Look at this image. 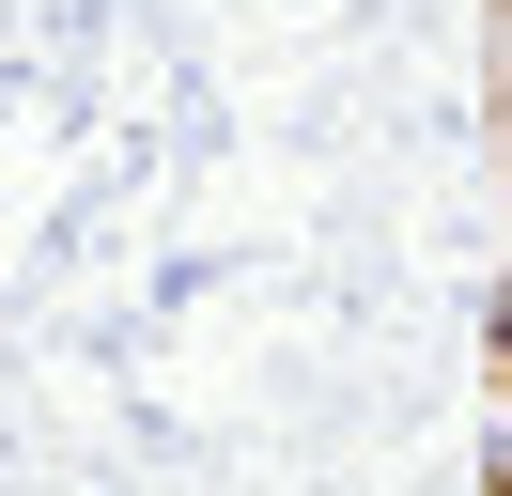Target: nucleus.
<instances>
[{"label":"nucleus","instance_id":"1","mask_svg":"<svg viewBox=\"0 0 512 496\" xmlns=\"http://www.w3.org/2000/svg\"><path fill=\"white\" fill-rule=\"evenodd\" d=\"M497 78H512V31H497Z\"/></svg>","mask_w":512,"mask_h":496}]
</instances>
